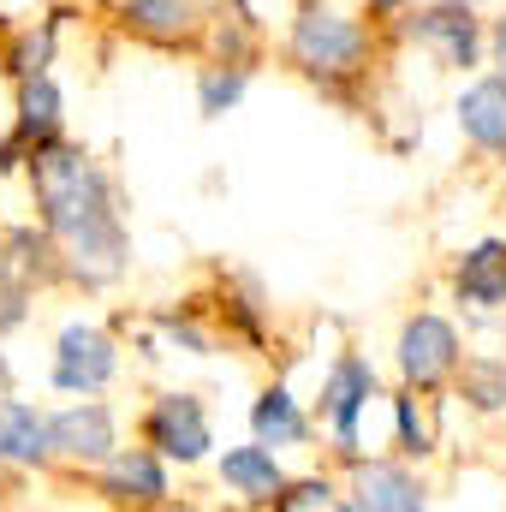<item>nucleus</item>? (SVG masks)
Here are the masks:
<instances>
[{"mask_svg": "<svg viewBox=\"0 0 506 512\" xmlns=\"http://www.w3.org/2000/svg\"><path fill=\"white\" fill-rule=\"evenodd\" d=\"M36 197H42V215L48 227L66 239V256L84 280H114L120 274V256H126V239H120V221L108 209V179L78 155V149H36Z\"/></svg>", "mask_w": 506, "mask_h": 512, "instance_id": "obj_1", "label": "nucleus"}, {"mask_svg": "<svg viewBox=\"0 0 506 512\" xmlns=\"http://www.w3.org/2000/svg\"><path fill=\"white\" fill-rule=\"evenodd\" d=\"M292 54L310 66V72H346L364 60V30L328 6H304L298 24H292Z\"/></svg>", "mask_w": 506, "mask_h": 512, "instance_id": "obj_2", "label": "nucleus"}, {"mask_svg": "<svg viewBox=\"0 0 506 512\" xmlns=\"http://www.w3.org/2000/svg\"><path fill=\"white\" fill-rule=\"evenodd\" d=\"M114 364H120V358H114L108 334L72 322V328L60 334V346H54V387H66V393H96V387L114 376Z\"/></svg>", "mask_w": 506, "mask_h": 512, "instance_id": "obj_3", "label": "nucleus"}, {"mask_svg": "<svg viewBox=\"0 0 506 512\" xmlns=\"http://www.w3.org/2000/svg\"><path fill=\"white\" fill-rule=\"evenodd\" d=\"M453 364H459V334H453V322H441V316L405 322V334H399V370H405V382L435 387Z\"/></svg>", "mask_w": 506, "mask_h": 512, "instance_id": "obj_4", "label": "nucleus"}, {"mask_svg": "<svg viewBox=\"0 0 506 512\" xmlns=\"http://www.w3.org/2000/svg\"><path fill=\"white\" fill-rule=\"evenodd\" d=\"M149 441L167 453V459H203L209 453V417H203V405L191 399V393H167V399H155V411H149Z\"/></svg>", "mask_w": 506, "mask_h": 512, "instance_id": "obj_5", "label": "nucleus"}, {"mask_svg": "<svg viewBox=\"0 0 506 512\" xmlns=\"http://www.w3.org/2000/svg\"><path fill=\"white\" fill-rule=\"evenodd\" d=\"M370 393H376V370H370L364 358H340V364H334V376L322 387V411H328V423L340 429V441L358 435V411H364Z\"/></svg>", "mask_w": 506, "mask_h": 512, "instance_id": "obj_6", "label": "nucleus"}, {"mask_svg": "<svg viewBox=\"0 0 506 512\" xmlns=\"http://www.w3.org/2000/svg\"><path fill=\"white\" fill-rule=\"evenodd\" d=\"M48 429H54V447L72 453V459H108L114 453V417H108V405H72V411L48 417Z\"/></svg>", "mask_w": 506, "mask_h": 512, "instance_id": "obj_7", "label": "nucleus"}, {"mask_svg": "<svg viewBox=\"0 0 506 512\" xmlns=\"http://www.w3.org/2000/svg\"><path fill=\"white\" fill-rule=\"evenodd\" d=\"M54 447V429L36 405H18V399H0V459L12 465H36L42 453Z\"/></svg>", "mask_w": 506, "mask_h": 512, "instance_id": "obj_8", "label": "nucleus"}, {"mask_svg": "<svg viewBox=\"0 0 506 512\" xmlns=\"http://www.w3.org/2000/svg\"><path fill=\"white\" fill-rule=\"evenodd\" d=\"M459 126H465V137H477L483 149L506 155V78H483V84L465 90Z\"/></svg>", "mask_w": 506, "mask_h": 512, "instance_id": "obj_9", "label": "nucleus"}, {"mask_svg": "<svg viewBox=\"0 0 506 512\" xmlns=\"http://www.w3.org/2000/svg\"><path fill=\"white\" fill-rule=\"evenodd\" d=\"M358 512H423V495L399 465H358Z\"/></svg>", "mask_w": 506, "mask_h": 512, "instance_id": "obj_10", "label": "nucleus"}, {"mask_svg": "<svg viewBox=\"0 0 506 512\" xmlns=\"http://www.w3.org/2000/svg\"><path fill=\"white\" fill-rule=\"evenodd\" d=\"M411 30H417L423 42H435L453 66H471V60H477V24H471L465 6H435V12H423Z\"/></svg>", "mask_w": 506, "mask_h": 512, "instance_id": "obj_11", "label": "nucleus"}, {"mask_svg": "<svg viewBox=\"0 0 506 512\" xmlns=\"http://www.w3.org/2000/svg\"><path fill=\"white\" fill-rule=\"evenodd\" d=\"M459 292L471 298V304H506V245H477V251H465L459 262Z\"/></svg>", "mask_w": 506, "mask_h": 512, "instance_id": "obj_12", "label": "nucleus"}, {"mask_svg": "<svg viewBox=\"0 0 506 512\" xmlns=\"http://www.w3.org/2000/svg\"><path fill=\"white\" fill-rule=\"evenodd\" d=\"M221 477H227L239 495H251V501H268V495H280V489H286V477H280L274 453H262V447H233V453L221 459Z\"/></svg>", "mask_w": 506, "mask_h": 512, "instance_id": "obj_13", "label": "nucleus"}, {"mask_svg": "<svg viewBox=\"0 0 506 512\" xmlns=\"http://www.w3.org/2000/svg\"><path fill=\"white\" fill-rule=\"evenodd\" d=\"M18 131L36 143V149H48V137L60 131V90L36 72V78H24V96H18Z\"/></svg>", "mask_w": 506, "mask_h": 512, "instance_id": "obj_14", "label": "nucleus"}, {"mask_svg": "<svg viewBox=\"0 0 506 512\" xmlns=\"http://www.w3.org/2000/svg\"><path fill=\"white\" fill-rule=\"evenodd\" d=\"M108 495H120V501H161L167 477H161V465L149 453H120L108 465Z\"/></svg>", "mask_w": 506, "mask_h": 512, "instance_id": "obj_15", "label": "nucleus"}, {"mask_svg": "<svg viewBox=\"0 0 506 512\" xmlns=\"http://www.w3.org/2000/svg\"><path fill=\"white\" fill-rule=\"evenodd\" d=\"M251 423H256V435H262V447H292V441L304 435V417H298V405H292L286 387H274V393L256 399Z\"/></svg>", "mask_w": 506, "mask_h": 512, "instance_id": "obj_16", "label": "nucleus"}, {"mask_svg": "<svg viewBox=\"0 0 506 512\" xmlns=\"http://www.w3.org/2000/svg\"><path fill=\"white\" fill-rule=\"evenodd\" d=\"M131 24L149 30V36H185L191 6L185 0H131Z\"/></svg>", "mask_w": 506, "mask_h": 512, "instance_id": "obj_17", "label": "nucleus"}, {"mask_svg": "<svg viewBox=\"0 0 506 512\" xmlns=\"http://www.w3.org/2000/svg\"><path fill=\"white\" fill-rule=\"evenodd\" d=\"M465 393H471L483 411L506 405V370H501V364H471V376H465Z\"/></svg>", "mask_w": 506, "mask_h": 512, "instance_id": "obj_18", "label": "nucleus"}, {"mask_svg": "<svg viewBox=\"0 0 506 512\" xmlns=\"http://www.w3.org/2000/svg\"><path fill=\"white\" fill-rule=\"evenodd\" d=\"M239 96H245V72H209V78H203V108H209V114L233 108Z\"/></svg>", "mask_w": 506, "mask_h": 512, "instance_id": "obj_19", "label": "nucleus"}, {"mask_svg": "<svg viewBox=\"0 0 506 512\" xmlns=\"http://www.w3.org/2000/svg\"><path fill=\"white\" fill-rule=\"evenodd\" d=\"M399 435L423 453V423H417V405H411V399H399Z\"/></svg>", "mask_w": 506, "mask_h": 512, "instance_id": "obj_20", "label": "nucleus"}, {"mask_svg": "<svg viewBox=\"0 0 506 512\" xmlns=\"http://www.w3.org/2000/svg\"><path fill=\"white\" fill-rule=\"evenodd\" d=\"M495 54H501V66H506V18H501V30H495Z\"/></svg>", "mask_w": 506, "mask_h": 512, "instance_id": "obj_21", "label": "nucleus"}, {"mask_svg": "<svg viewBox=\"0 0 506 512\" xmlns=\"http://www.w3.org/2000/svg\"><path fill=\"white\" fill-rule=\"evenodd\" d=\"M328 512H346V507H328Z\"/></svg>", "mask_w": 506, "mask_h": 512, "instance_id": "obj_22", "label": "nucleus"}]
</instances>
